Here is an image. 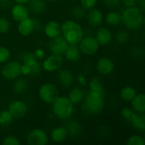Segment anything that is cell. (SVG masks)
Wrapping results in <instances>:
<instances>
[{
	"instance_id": "cell-29",
	"label": "cell",
	"mask_w": 145,
	"mask_h": 145,
	"mask_svg": "<svg viewBox=\"0 0 145 145\" xmlns=\"http://www.w3.org/2000/svg\"><path fill=\"white\" fill-rule=\"evenodd\" d=\"M14 120V117L8 110L0 111V126H8Z\"/></svg>"
},
{
	"instance_id": "cell-5",
	"label": "cell",
	"mask_w": 145,
	"mask_h": 145,
	"mask_svg": "<svg viewBox=\"0 0 145 145\" xmlns=\"http://www.w3.org/2000/svg\"><path fill=\"white\" fill-rule=\"evenodd\" d=\"M38 95L43 103L52 105L59 97V90L55 85L52 83H45L40 87L38 90Z\"/></svg>"
},
{
	"instance_id": "cell-41",
	"label": "cell",
	"mask_w": 145,
	"mask_h": 145,
	"mask_svg": "<svg viewBox=\"0 0 145 145\" xmlns=\"http://www.w3.org/2000/svg\"><path fill=\"white\" fill-rule=\"evenodd\" d=\"M77 81H78V82L82 85V86H86L87 84H88V82H87V80H86V77L84 76V75H82V74H78L77 75Z\"/></svg>"
},
{
	"instance_id": "cell-17",
	"label": "cell",
	"mask_w": 145,
	"mask_h": 145,
	"mask_svg": "<svg viewBox=\"0 0 145 145\" xmlns=\"http://www.w3.org/2000/svg\"><path fill=\"white\" fill-rule=\"evenodd\" d=\"M95 38L100 46H106L110 44L112 40V33L108 28L100 27L96 32Z\"/></svg>"
},
{
	"instance_id": "cell-35",
	"label": "cell",
	"mask_w": 145,
	"mask_h": 145,
	"mask_svg": "<svg viewBox=\"0 0 145 145\" xmlns=\"http://www.w3.org/2000/svg\"><path fill=\"white\" fill-rule=\"evenodd\" d=\"M98 0H81V6L84 9H90L94 8Z\"/></svg>"
},
{
	"instance_id": "cell-16",
	"label": "cell",
	"mask_w": 145,
	"mask_h": 145,
	"mask_svg": "<svg viewBox=\"0 0 145 145\" xmlns=\"http://www.w3.org/2000/svg\"><path fill=\"white\" fill-rule=\"evenodd\" d=\"M11 16L15 21H20L29 16V10L25 4L15 3L11 8Z\"/></svg>"
},
{
	"instance_id": "cell-6",
	"label": "cell",
	"mask_w": 145,
	"mask_h": 145,
	"mask_svg": "<svg viewBox=\"0 0 145 145\" xmlns=\"http://www.w3.org/2000/svg\"><path fill=\"white\" fill-rule=\"evenodd\" d=\"M99 43L98 42L95 37L88 36L81 40L79 43V48L81 52L86 55H93L99 49Z\"/></svg>"
},
{
	"instance_id": "cell-47",
	"label": "cell",
	"mask_w": 145,
	"mask_h": 145,
	"mask_svg": "<svg viewBox=\"0 0 145 145\" xmlns=\"http://www.w3.org/2000/svg\"><path fill=\"white\" fill-rule=\"evenodd\" d=\"M136 1H139V2H141V1H144V0H136Z\"/></svg>"
},
{
	"instance_id": "cell-40",
	"label": "cell",
	"mask_w": 145,
	"mask_h": 145,
	"mask_svg": "<svg viewBox=\"0 0 145 145\" xmlns=\"http://www.w3.org/2000/svg\"><path fill=\"white\" fill-rule=\"evenodd\" d=\"M33 54L37 59H42V58H44V55H45V53L42 48H37Z\"/></svg>"
},
{
	"instance_id": "cell-26",
	"label": "cell",
	"mask_w": 145,
	"mask_h": 145,
	"mask_svg": "<svg viewBox=\"0 0 145 145\" xmlns=\"http://www.w3.org/2000/svg\"><path fill=\"white\" fill-rule=\"evenodd\" d=\"M121 20V15L116 11H111L108 13L105 16V22L112 26L117 25Z\"/></svg>"
},
{
	"instance_id": "cell-39",
	"label": "cell",
	"mask_w": 145,
	"mask_h": 145,
	"mask_svg": "<svg viewBox=\"0 0 145 145\" xmlns=\"http://www.w3.org/2000/svg\"><path fill=\"white\" fill-rule=\"evenodd\" d=\"M20 73H21V75L28 76V75L31 74V69L29 65L23 63V65H20Z\"/></svg>"
},
{
	"instance_id": "cell-21",
	"label": "cell",
	"mask_w": 145,
	"mask_h": 145,
	"mask_svg": "<svg viewBox=\"0 0 145 145\" xmlns=\"http://www.w3.org/2000/svg\"><path fill=\"white\" fill-rule=\"evenodd\" d=\"M85 97V92L82 88L80 87H75L73 88L71 92L69 93L68 99L71 100V102L75 105H79L82 102L83 99Z\"/></svg>"
},
{
	"instance_id": "cell-10",
	"label": "cell",
	"mask_w": 145,
	"mask_h": 145,
	"mask_svg": "<svg viewBox=\"0 0 145 145\" xmlns=\"http://www.w3.org/2000/svg\"><path fill=\"white\" fill-rule=\"evenodd\" d=\"M69 47V43L64 38L63 36H57L51 39L49 42V49L52 54L64 55L66 49Z\"/></svg>"
},
{
	"instance_id": "cell-28",
	"label": "cell",
	"mask_w": 145,
	"mask_h": 145,
	"mask_svg": "<svg viewBox=\"0 0 145 145\" xmlns=\"http://www.w3.org/2000/svg\"><path fill=\"white\" fill-rule=\"evenodd\" d=\"M16 81L14 82V85H13V89L14 91V93H18V94H21L23 93H25L27 90V82L24 80V79H15Z\"/></svg>"
},
{
	"instance_id": "cell-25",
	"label": "cell",
	"mask_w": 145,
	"mask_h": 145,
	"mask_svg": "<svg viewBox=\"0 0 145 145\" xmlns=\"http://www.w3.org/2000/svg\"><path fill=\"white\" fill-rule=\"evenodd\" d=\"M136 89L130 86H127L121 90V98L122 100L126 102H131L136 96Z\"/></svg>"
},
{
	"instance_id": "cell-9",
	"label": "cell",
	"mask_w": 145,
	"mask_h": 145,
	"mask_svg": "<svg viewBox=\"0 0 145 145\" xmlns=\"http://www.w3.org/2000/svg\"><path fill=\"white\" fill-rule=\"evenodd\" d=\"M48 143V136L41 128L31 130L27 136V144L30 145H46Z\"/></svg>"
},
{
	"instance_id": "cell-22",
	"label": "cell",
	"mask_w": 145,
	"mask_h": 145,
	"mask_svg": "<svg viewBox=\"0 0 145 145\" xmlns=\"http://www.w3.org/2000/svg\"><path fill=\"white\" fill-rule=\"evenodd\" d=\"M68 136V133L65 127H57L54 128L51 132V139L54 143H62L64 142Z\"/></svg>"
},
{
	"instance_id": "cell-31",
	"label": "cell",
	"mask_w": 145,
	"mask_h": 145,
	"mask_svg": "<svg viewBox=\"0 0 145 145\" xmlns=\"http://www.w3.org/2000/svg\"><path fill=\"white\" fill-rule=\"evenodd\" d=\"M145 141L140 135H132L127 141V145H144Z\"/></svg>"
},
{
	"instance_id": "cell-11",
	"label": "cell",
	"mask_w": 145,
	"mask_h": 145,
	"mask_svg": "<svg viewBox=\"0 0 145 145\" xmlns=\"http://www.w3.org/2000/svg\"><path fill=\"white\" fill-rule=\"evenodd\" d=\"M8 110L14 118L20 119L26 115L27 106L25 103L21 100H14L8 105Z\"/></svg>"
},
{
	"instance_id": "cell-7",
	"label": "cell",
	"mask_w": 145,
	"mask_h": 145,
	"mask_svg": "<svg viewBox=\"0 0 145 145\" xmlns=\"http://www.w3.org/2000/svg\"><path fill=\"white\" fill-rule=\"evenodd\" d=\"M63 63H64L63 55L52 54L43 60L42 67L47 72H54L62 67Z\"/></svg>"
},
{
	"instance_id": "cell-4",
	"label": "cell",
	"mask_w": 145,
	"mask_h": 145,
	"mask_svg": "<svg viewBox=\"0 0 145 145\" xmlns=\"http://www.w3.org/2000/svg\"><path fill=\"white\" fill-rule=\"evenodd\" d=\"M82 102L84 110L91 115H97L100 113L105 107L104 96L91 90L85 94Z\"/></svg>"
},
{
	"instance_id": "cell-34",
	"label": "cell",
	"mask_w": 145,
	"mask_h": 145,
	"mask_svg": "<svg viewBox=\"0 0 145 145\" xmlns=\"http://www.w3.org/2000/svg\"><path fill=\"white\" fill-rule=\"evenodd\" d=\"M3 145H20V142L15 136H8L3 141Z\"/></svg>"
},
{
	"instance_id": "cell-24",
	"label": "cell",
	"mask_w": 145,
	"mask_h": 145,
	"mask_svg": "<svg viewBox=\"0 0 145 145\" xmlns=\"http://www.w3.org/2000/svg\"><path fill=\"white\" fill-rule=\"evenodd\" d=\"M81 50L77 45H69L68 48L65 53V59L71 62H76L81 58Z\"/></svg>"
},
{
	"instance_id": "cell-8",
	"label": "cell",
	"mask_w": 145,
	"mask_h": 145,
	"mask_svg": "<svg viewBox=\"0 0 145 145\" xmlns=\"http://www.w3.org/2000/svg\"><path fill=\"white\" fill-rule=\"evenodd\" d=\"M20 65L21 64L16 61H11L7 63L2 69V76L6 80H15L18 78L20 73Z\"/></svg>"
},
{
	"instance_id": "cell-15",
	"label": "cell",
	"mask_w": 145,
	"mask_h": 145,
	"mask_svg": "<svg viewBox=\"0 0 145 145\" xmlns=\"http://www.w3.org/2000/svg\"><path fill=\"white\" fill-rule=\"evenodd\" d=\"M88 10L89 11L87 15L88 24L94 27L101 25V24L104 21V14L102 11L96 8H93Z\"/></svg>"
},
{
	"instance_id": "cell-37",
	"label": "cell",
	"mask_w": 145,
	"mask_h": 145,
	"mask_svg": "<svg viewBox=\"0 0 145 145\" xmlns=\"http://www.w3.org/2000/svg\"><path fill=\"white\" fill-rule=\"evenodd\" d=\"M67 133H70V135H76L79 133L80 131V127L78 126V124L76 122H72L71 124V127L69 128H66Z\"/></svg>"
},
{
	"instance_id": "cell-27",
	"label": "cell",
	"mask_w": 145,
	"mask_h": 145,
	"mask_svg": "<svg viewBox=\"0 0 145 145\" xmlns=\"http://www.w3.org/2000/svg\"><path fill=\"white\" fill-rule=\"evenodd\" d=\"M89 88L91 91L96 92L100 95L105 97V88L102 85V82L98 77H93L89 82Z\"/></svg>"
},
{
	"instance_id": "cell-12",
	"label": "cell",
	"mask_w": 145,
	"mask_h": 145,
	"mask_svg": "<svg viewBox=\"0 0 145 145\" xmlns=\"http://www.w3.org/2000/svg\"><path fill=\"white\" fill-rule=\"evenodd\" d=\"M17 29L18 32L21 36L27 37L31 34L32 31L35 30V20L28 16L27 18L19 21Z\"/></svg>"
},
{
	"instance_id": "cell-33",
	"label": "cell",
	"mask_w": 145,
	"mask_h": 145,
	"mask_svg": "<svg viewBox=\"0 0 145 145\" xmlns=\"http://www.w3.org/2000/svg\"><path fill=\"white\" fill-rule=\"evenodd\" d=\"M9 22L7 20V19L3 17H0V33L4 34L7 33L9 30Z\"/></svg>"
},
{
	"instance_id": "cell-46",
	"label": "cell",
	"mask_w": 145,
	"mask_h": 145,
	"mask_svg": "<svg viewBox=\"0 0 145 145\" xmlns=\"http://www.w3.org/2000/svg\"><path fill=\"white\" fill-rule=\"evenodd\" d=\"M48 1H49V2H54V1H55V0H48Z\"/></svg>"
},
{
	"instance_id": "cell-3",
	"label": "cell",
	"mask_w": 145,
	"mask_h": 145,
	"mask_svg": "<svg viewBox=\"0 0 145 145\" xmlns=\"http://www.w3.org/2000/svg\"><path fill=\"white\" fill-rule=\"evenodd\" d=\"M53 112L59 120L69 119L74 112V105L68 97L59 96L52 104Z\"/></svg>"
},
{
	"instance_id": "cell-2",
	"label": "cell",
	"mask_w": 145,
	"mask_h": 145,
	"mask_svg": "<svg viewBox=\"0 0 145 145\" xmlns=\"http://www.w3.org/2000/svg\"><path fill=\"white\" fill-rule=\"evenodd\" d=\"M121 20L127 29L137 30L144 22V13L138 7H127L121 14Z\"/></svg>"
},
{
	"instance_id": "cell-42",
	"label": "cell",
	"mask_w": 145,
	"mask_h": 145,
	"mask_svg": "<svg viewBox=\"0 0 145 145\" xmlns=\"http://www.w3.org/2000/svg\"><path fill=\"white\" fill-rule=\"evenodd\" d=\"M123 2L127 7H132V6H135L137 1L136 0H123Z\"/></svg>"
},
{
	"instance_id": "cell-19",
	"label": "cell",
	"mask_w": 145,
	"mask_h": 145,
	"mask_svg": "<svg viewBox=\"0 0 145 145\" xmlns=\"http://www.w3.org/2000/svg\"><path fill=\"white\" fill-rule=\"evenodd\" d=\"M57 78L59 82L61 84V86L65 88H69L72 85L74 82V76L72 73L65 69H59L58 70L57 73Z\"/></svg>"
},
{
	"instance_id": "cell-23",
	"label": "cell",
	"mask_w": 145,
	"mask_h": 145,
	"mask_svg": "<svg viewBox=\"0 0 145 145\" xmlns=\"http://www.w3.org/2000/svg\"><path fill=\"white\" fill-rule=\"evenodd\" d=\"M132 102L133 109L139 114H143L145 111V95L144 93L136 94Z\"/></svg>"
},
{
	"instance_id": "cell-13",
	"label": "cell",
	"mask_w": 145,
	"mask_h": 145,
	"mask_svg": "<svg viewBox=\"0 0 145 145\" xmlns=\"http://www.w3.org/2000/svg\"><path fill=\"white\" fill-rule=\"evenodd\" d=\"M23 63L29 65L31 69V75H37L41 71V65L33 53H25L22 57Z\"/></svg>"
},
{
	"instance_id": "cell-14",
	"label": "cell",
	"mask_w": 145,
	"mask_h": 145,
	"mask_svg": "<svg viewBox=\"0 0 145 145\" xmlns=\"http://www.w3.org/2000/svg\"><path fill=\"white\" fill-rule=\"evenodd\" d=\"M97 70L101 75H109L115 69L114 61L107 57H103L99 59L97 62Z\"/></svg>"
},
{
	"instance_id": "cell-30",
	"label": "cell",
	"mask_w": 145,
	"mask_h": 145,
	"mask_svg": "<svg viewBox=\"0 0 145 145\" xmlns=\"http://www.w3.org/2000/svg\"><path fill=\"white\" fill-rule=\"evenodd\" d=\"M30 6L33 12L40 14L45 9V3L43 0H30Z\"/></svg>"
},
{
	"instance_id": "cell-36",
	"label": "cell",
	"mask_w": 145,
	"mask_h": 145,
	"mask_svg": "<svg viewBox=\"0 0 145 145\" xmlns=\"http://www.w3.org/2000/svg\"><path fill=\"white\" fill-rule=\"evenodd\" d=\"M128 40V34L127 31H120L116 36V41L119 44H124Z\"/></svg>"
},
{
	"instance_id": "cell-38",
	"label": "cell",
	"mask_w": 145,
	"mask_h": 145,
	"mask_svg": "<svg viewBox=\"0 0 145 145\" xmlns=\"http://www.w3.org/2000/svg\"><path fill=\"white\" fill-rule=\"evenodd\" d=\"M133 113V110L130 109V108H128V107H125V108H123L121 110V116H122V117L125 118L127 121L130 119V117H131V116H132Z\"/></svg>"
},
{
	"instance_id": "cell-48",
	"label": "cell",
	"mask_w": 145,
	"mask_h": 145,
	"mask_svg": "<svg viewBox=\"0 0 145 145\" xmlns=\"http://www.w3.org/2000/svg\"><path fill=\"white\" fill-rule=\"evenodd\" d=\"M0 127H1V126H0Z\"/></svg>"
},
{
	"instance_id": "cell-18",
	"label": "cell",
	"mask_w": 145,
	"mask_h": 145,
	"mask_svg": "<svg viewBox=\"0 0 145 145\" xmlns=\"http://www.w3.org/2000/svg\"><path fill=\"white\" fill-rule=\"evenodd\" d=\"M44 33L50 39L59 36L61 33V25L56 20H50L44 26Z\"/></svg>"
},
{
	"instance_id": "cell-1",
	"label": "cell",
	"mask_w": 145,
	"mask_h": 145,
	"mask_svg": "<svg viewBox=\"0 0 145 145\" xmlns=\"http://www.w3.org/2000/svg\"><path fill=\"white\" fill-rule=\"evenodd\" d=\"M61 33L69 45H78L83 38V29L75 20H68L61 25Z\"/></svg>"
},
{
	"instance_id": "cell-20",
	"label": "cell",
	"mask_w": 145,
	"mask_h": 145,
	"mask_svg": "<svg viewBox=\"0 0 145 145\" xmlns=\"http://www.w3.org/2000/svg\"><path fill=\"white\" fill-rule=\"evenodd\" d=\"M133 127L141 132H144L145 129V116L144 113L139 114V113H133L130 119L128 120Z\"/></svg>"
},
{
	"instance_id": "cell-44",
	"label": "cell",
	"mask_w": 145,
	"mask_h": 145,
	"mask_svg": "<svg viewBox=\"0 0 145 145\" xmlns=\"http://www.w3.org/2000/svg\"><path fill=\"white\" fill-rule=\"evenodd\" d=\"M16 3H20V4H25L29 3L30 0H14Z\"/></svg>"
},
{
	"instance_id": "cell-43",
	"label": "cell",
	"mask_w": 145,
	"mask_h": 145,
	"mask_svg": "<svg viewBox=\"0 0 145 145\" xmlns=\"http://www.w3.org/2000/svg\"><path fill=\"white\" fill-rule=\"evenodd\" d=\"M117 1L118 0H105L106 3H108L110 5H116L117 4Z\"/></svg>"
},
{
	"instance_id": "cell-45",
	"label": "cell",
	"mask_w": 145,
	"mask_h": 145,
	"mask_svg": "<svg viewBox=\"0 0 145 145\" xmlns=\"http://www.w3.org/2000/svg\"><path fill=\"white\" fill-rule=\"evenodd\" d=\"M8 0H0V2H7Z\"/></svg>"
},
{
	"instance_id": "cell-32",
	"label": "cell",
	"mask_w": 145,
	"mask_h": 145,
	"mask_svg": "<svg viewBox=\"0 0 145 145\" xmlns=\"http://www.w3.org/2000/svg\"><path fill=\"white\" fill-rule=\"evenodd\" d=\"M10 57V52L6 47L0 46V64L6 63Z\"/></svg>"
}]
</instances>
